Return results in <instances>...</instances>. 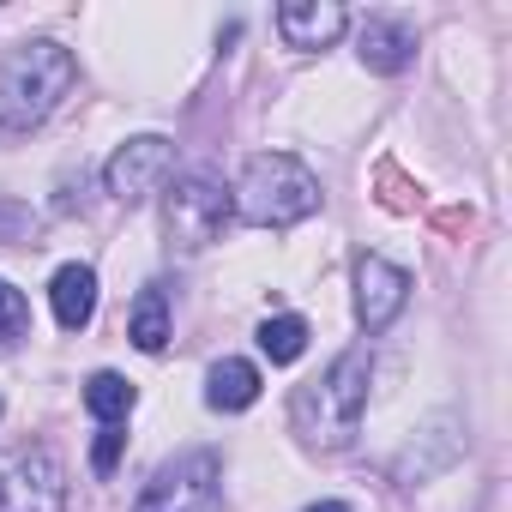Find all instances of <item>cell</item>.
<instances>
[{
	"label": "cell",
	"instance_id": "6da1fadb",
	"mask_svg": "<svg viewBox=\"0 0 512 512\" xmlns=\"http://www.w3.org/2000/svg\"><path fill=\"white\" fill-rule=\"evenodd\" d=\"M368 374H374L368 344H350L320 380L296 386V398H290V422H296V434H302L308 446H320V452L350 446L356 428H362V410H368Z\"/></svg>",
	"mask_w": 512,
	"mask_h": 512
},
{
	"label": "cell",
	"instance_id": "7a4b0ae2",
	"mask_svg": "<svg viewBox=\"0 0 512 512\" xmlns=\"http://www.w3.org/2000/svg\"><path fill=\"white\" fill-rule=\"evenodd\" d=\"M235 211L260 229H290L302 217L320 211V181L308 175V163H296L290 151H253L241 163V181H235Z\"/></svg>",
	"mask_w": 512,
	"mask_h": 512
},
{
	"label": "cell",
	"instance_id": "3957f363",
	"mask_svg": "<svg viewBox=\"0 0 512 512\" xmlns=\"http://www.w3.org/2000/svg\"><path fill=\"white\" fill-rule=\"evenodd\" d=\"M73 79H79V61L61 43H25L0 73V133H25L49 121L73 91Z\"/></svg>",
	"mask_w": 512,
	"mask_h": 512
},
{
	"label": "cell",
	"instance_id": "277c9868",
	"mask_svg": "<svg viewBox=\"0 0 512 512\" xmlns=\"http://www.w3.org/2000/svg\"><path fill=\"white\" fill-rule=\"evenodd\" d=\"M217 506H223V458L211 446L163 458L145 494L133 500V512H217Z\"/></svg>",
	"mask_w": 512,
	"mask_h": 512
},
{
	"label": "cell",
	"instance_id": "5b68a950",
	"mask_svg": "<svg viewBox=\"0 0 512 512\" xmlns=\"http://www.w3.org/2000/svg\"><path fill=\"white\" fill-rule=\"evenodd\" d=\"M229 211H235V199L223 193V181H211V175H181V181L169 187L163 223H169V241L193 253V247H211V241L223 235Z\"/></svg>",
	"mask_w": 512,
	"mask_h": 512
},
{
	"label": "cell",
	"instance_id": "8992f818",
	"mask_svg": "<svg viewBox=\"0 0 512 512\" xmlns=\"http://www.w3.org/2000/svg\"><path fill=\"white\" fill-rule=\"evenodd\" d=\"M169 163H175V145L157 139V133H139V139H127V145L103 163V187H109V199L139 205V199L157 193V181L169 175Z\"/></svg>",
	"mask_w": 512,
	"mask_h": 512
},
{
	"label": "cell",
	"instance_id": "52a82bcc",
	"mask_svg": "<svg viewBox=\"0 0 512 512\" xmlns=\"http://www.w3.org/2000/svg\"><path fill=\"white\" fill-rule=\"evenodd\" d=\"M0 512H61V464L43 446L0 464Z\"/></svg>",
	"mask_w": 512,
	"mask_h": 512
},
{
	"label": "cell",
	"instance_id": "ba28073f",
	"mask_svg": "<svg viewBox=\"0 0 512 512\" xmlns=\"http://www.w3.org/2000/svg\"><path fill=\"white\" fill-rule=\"evenodd\" d=\"M404 302H410V278L392 260H380V253H362L356 260V314H362V326L386 332L404 314Z\"/></svg>",
	"mask_w": 512,
	"mask_h": 512
},
{
	"label": "cell",
	"instance_id": "9c48e42d",
	"mask_svg": "<svg viewBox=\"0 0 512 512\" xmlns=\"http://www.w3.org/2000/svg\"><path fill=\"white\" fill-rule=\"evenodd\" d=\"M344 25H350V13L332 7V0H290V7H278V37L290 49H326L344 37Z\"/></svg>",
	"mask_w": 512,
	"mask_h": 512
},
{
	"label": "cell",
	"instance_id": "30bf717a",
	"mask_svg": "<svg viewBox=\"0 0 512 512\" xmlns=\"http://www.w3.org/2000/svg\"><path fill=\"white\" fill-rule=\"evenodd\" d=\"M49 302H55V320L67 332H85L91 314H97V272L91 266H61L55 284H49Z\"/></svg>",
	"mask_w": 512,
	"mask_h": 512
},
{
	"label": "cell",
	"instance_id": "8fae6325",
	"mask_svg": "<svg viewBox=\"0 0 512 512\" xmlns=\"http://www.w3.org/2000/svg\"><path fill=\"white\" fill-rule=\"evenodd\" d=\"M410 61H416L410 25H398V19H368V25H362V67H374V73H404Z\"/></svg>",
	"mask_w": 512,
	"mask_h": 512
},
{
	"label": "cell",
	"instance_id": "7c38bea8",
	"mask_svg": "<svg viewBox=\"0 0 512 512\" xmlns=\"http://www.w3.org/2000/svg\"><path fill=\"white\" fill-rule=\"evenodd\" d=\"M253 398H260V368L241 362V356L211 362V374H205V404L211 410H247Z\"/></svg>",
	"mask_w": 512,
	"mask_h": 512
},
{
	"label": "cell",
	"instance_id": "4fadbf2b",
	"mask_svg": "<svg viewBox=\"0 0 512 512\" xmlns=\"http://www.w3.org/2000/svg\"><path fill=\"white\" fill-rule=\"evenodd\" d=\"M133 404H139V392H133V380H121V374H91L85 380V410L103 422V428H121L127 416H133Z\"/></svg>",
	"mask_w": 512,
	"mask_h": 512
},
{
	"label": "cell",
	"instance_id": "5bb4252c",
	"mask_svg": "<svg viewBox=\"0 0 512 512\" xmlns=\"http://www.w3.org/2000/svg\"><path fill=\"white\" fill-rule=\"evenodd\" d=\"M127 338H133L145 356H157V350L169 344V302H163V290H157V284H151V290H139L133 320H127Z\"/></svg>",
	"mask_w": 512,
	"mask_h": 512
},
{
	"label": "cell",
	"instance_id": "9a60e30c",
	"mask_svg": "<svg viewBox=\"0 0 512 512\" xmlns=\"http://www.w3.org/2000/svg\"><path fill=\"white\" fill-rule=\"evenodd\" d=\"M260 350L284 368V362H296L302 350H308V320H296V314H284V320H266L260 326Z\"/></svg>",
	"mask_w": 512,
	"mask_h": 512
},
{
	"label": "cell",
	"instance_id": "2e32d148",
	"mask_svg": "<svg viewBox=\"0 0 512 512\" xmlns=\"http://www.w3.org/2000/svg\"><path fill=\"white\" fill-rule=\"evenodd\" d=\"M25 332H31V308H25V296L7 278H0V356H7Z\"/></svg>",
	"mask_w": 512,
	"mask_h": 512
},
{
	"label": "cell",
	"instance_id": "e0dca14e",
	"mask_svg": "<svg viewBox=\"0 0 512 512\" xmlns=\"http://www.w3.org/2000/svg\"><path fill=\"white\" fill-rule=\"evenodd\" d=\"M121 446H127V434H121V428H103V434H97V446H91V470H97V476H115Z\"/></svg>",
	"mask_w": 512,
	"mask_h": 512
},
{
	"label": "cell",
	"instance_id": "ac0fdd59",
	"mask_svg": "<svg viewBox=\"0 0 512 512\" xmlns=\"http://www.w3.org/2000/svg\"><path fill=\"white\" fill-rule=\"evenodd\" d=\"M308 512H350V506H344V500H314Z\"/></svg>",
	"mask_w": 512,
	"mask_h": 512
}]
</instances>
